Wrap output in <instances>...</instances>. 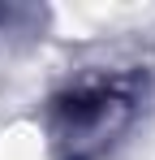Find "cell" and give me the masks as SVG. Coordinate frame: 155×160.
Listing matches in <instances>:
<instances>
[{
    "label": "cell",
    "instance_id": "1",
    "mask_svg": "<svg viewBox=\"0 0 155 160\" xmlns=\"http://www.w3.org/2000/svg\"><path fill=\"white\" fill-rule=\"evenodd\" d=\"M129 108H134V82L108 78V82H86L82 91H73L69 100L56 104V138L78 156H86L91 147H99L108 134H116L125 126Z\"/></svg>",
    "mask_w": 155,
    "mask_h": 160
}]
</instances>
